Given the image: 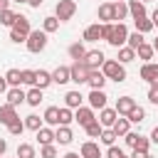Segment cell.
Instances as JSON below:
<instances>
[{
  "mask_svg": "<svg viewBox=\"0 0 158 158\" xmlns=\"http://www.w3.org/2000/svg\"><path fill=\"white\" fill-rule=\"evenodd\" d=\"M25 101H27L30 106H40V101H42V89H40V86H32V89L25 94Z\"/></svg>",
  "mask_w": 158,
  "mask_h": 158,
  "instance_id": "4316f807",
  "label": "cell"
},
{
  "mask_svg": "<svg viewBox=\"0 0 158 158\" xmlns=\"http://www.w3.org/2000/svg\"><path fill=\"white\" fill-rule=\"evenodd\" d=\"M84 54H86V49H84V44L81 42H74V44H69V57L77 62V59H84Z\"/></svg>",
  "mask_w": 158,
  "mask_h": 158,
  "instance_id": "d590c367",
  "label": "cell"
},
{
  "mask_svg": "<svg viewBox=\"0 0 158 158\" xmlns=\"http://www.w3.org/2000/svg\"><path fill=\"white\" fill-rule=\"evenodd\" d=\"M25 44H27V49H30L32 54H37V52H42V49L47 47V32H44V30H32V32L27 35V40H25Z\"/></svg>",
  "mask_w": 158,
  "mask_h": 158,
  "instance_id": "277c9868",
  "label": "cell"
},
{
  "mask_svg": "<svg viewBox=\"0 0 158 158\" xmlns=\"http://www.w3.org/2000/svg\"><path fill=\"white\" fill-rule=\"evenodd\" d=\"M15 118H17L15 106H12V104H2V106H0V123H5V126H7V123H12Z\"/></svg>",
  "mask_w": 158,
  "mask_h": 158,
  "instance_id": "e0dca14e",
  "label": "cell"
},
{
  "mask_svg": "<svg viewBox=\"0 0 158 158\" xmlns=\"http://www.w3.org/2000/svg\"><path fill=\"white\" fill-rule=\"evenodd\" d=\"M126 5H128V15H133V20L146 17V2H141V0H126Z\"/></svg>",
  "mask_w": 158,
  "mask_h": 158,
  "instance_id": "9a60e30c",
  "label": "cell"
},
{
  "mask_svg": "<svg viewBox=\"0 0 158 158\" xmlns=\"http://www.w3.org/2000/svg\"><path fill=\"white\" fill-rule=\"evenodd\" d=\"M42 30H44L47 35H49V32H57V30H59V20H57L54 15L44 17V20H42Z\"/></svg>",
  "mask_w": 158,
  "mask_h": 158,
  "instance_id": "e575fe53",
  "label": "cell"
},
{
  "mask_svg": "<svg viewBox=\"0 0 158 158\" xmlns=\"http://www.w3.org/2000/svg\"><path fill=\"white\" fill-rule=\"evenodd\" d=\"M148 101L151 104H158V86H151L148 89Z\"/></svg>",
  "mask_w": 158,
  "mask_h": 158,
  "instance_id": "c3c4849f",
  "label": "cell"
},
{
  "mask_svg": "<svg viewBox=\"0 0 158 158\" xmlns=\"http://www.w3.org/2000/svg\"><path fill=\"white\" fill-rule=\"evenodd\" d=\"M67 81H72L69 67H57V69L52 72V84H67Z\"/></svg>",
  "mask_w": 158,
  "mask_h": 158,
  "instance_id": "ffe728a7",
  "label": "cell"
},
{
  "mask_svg": "<svg viewBox=\"0 0 158 158\" xmlns=\"http://www.w3.org/2000/svg\"><path fill=\"white\" fill-rule=\"evenodd\" d=\"M84 62H86V67H89V69H99V67L106 62V57H104V52H101V49H91V52H86V54H84Z\"/></svg>",
  "mask_w": 158,
  "mask_h": 158,
  "instance_id": "52a82bcc",
  "label": "cell"
},
{
  "mask_svg": "<svg viewBox=\"0 0 158 158\" xmlns=\"http://www.w3.org/2000/svg\"><path fill=\"white\" fill-rule=\"evenodd\" d=\"M116 138H118V136H116L111 128H104V131H101V136H99V141H101L104 146H114V141H116Z\"/></svg>",
  "mask_w": 158,
  "mask_h": 158,
  "instance_id": "ee69618b",
  "label": "cell"
},
{
  "mask_svg": "<svg viewBox=\"0 0 158 158\" xmlns=\"http://www.w3.org/2000/svg\"><path fill=\"white\" fill-rule=\"evenodd\" d=\"M32 32V27H30V20L25 17V15H17V22L12 25V30H10V40L12 42H25L27 40V35Z\"/></svg>",
  "mask_w": 158,
  "mask_h": 158,
  "instance_id": "7a4b0ae2",
  "label": "cell"
},
{
  "mask_svg": "<svg viewBox=\"0 0 158 158\" xmlns=\"http://www.w3.org/2000/svg\"><path fill=\"white\" fill-rule=\"evenodd\" d=\"M99 20H101V22H111V20H114V2L99 5Z\"/></svg>",
  "mask_w": 158,
  "mask_h": 158,
  "instance_id": "cb8c5ba5",
  "label": "cell"
},
{
  "mask_svg": "<svg viewBox=\"0 0 158 158\" xmlns=\"http://www.w3.org/2000/svg\"><path fill=\"white\" fill-rule=\"evenodd\" d=\"M126 37H128V27L123 25V22H111V32H109V37H106V42L111 44V47H123L126 44Z\"/></svg>",
  "mask_w": 158,
  "mask_h": 158,
  "instance_id": "3957f363",
  "label": "cell"
},
{
  "mask_svg": "<svg viewBox=\"0 0 158 158\" xmlns=\"http://www.w3.org/2000/svg\"><path fill=\"white\" fill-rule=\"evenodd\" d=\"M7 86H10V84H7V79H5V77H0V94H5V91H7Z\"/></svg>",
  "mask_w": 158,
  "mask_h": 158,
  "instance_id": "f907efd6",
  "label": "cell"
},
{
  "mask_svg": "<svg viewBox=\"0 0 158 158\" xmlns=\"http://www.w3.org/2000/svg\"><path fill=\"white\" fill-rule=\"evenodd\" d=\"M101 72H104V77L111 79V81H126V69H123V64H121L118 59H106V62L101 64Z\"/></svg>",
  "mask_w": 158,
  "mask_h": 158,
  "instance_id": "6da1fadb",
  "label": "cell"
},
{
  "mask_svg": "<svg viewBox=\"0 0 158 158\" xmlns=\"http://www.w3.org/2000/svg\"><path fill=\"white\" fill-rule=\"evenodd\" d=\"M64 158H81V156H79V153H67Z\"/></svg>",
  "mask_w": 158,
  "mask_h": 158,
  "instance_id": "6f0895ef",
  "label": "cell"
},
{
  "mask_svg": "<svg viewBox=\"0 0 158 158\" xmlns=\"http://www.w3.org/2000/svg\"><path fill=\"white\" fill-rule=\"evenodd\" d=\"M81 158H104L101 156V148H99V143H94V141H84L81 143V153H79Z\"/></svg>",
  "mask_w": 158,
  "mask_h": 158,
  "instance_id": "7c38bea8",
  "label": "cell"
},
{
  "mask_svg": "<svg viewBox=\"0 0 158 158\" xmlns=\"http://www.w3.org/2000/svg\"><path fill=\"white\" fill-rule=\"evenodd\" d=\"M153 49H156V52H158V37H156V40H153Z\"/></svg>",
  "mask_w": 158,
  "mask_h": 158,
  "instance_id": "680465c9",
  "label": "cell"
},
{
  "mask_svg": "<svg viewBox=\"0 0 158 158\" xmlns=\"http://www.w3.org/2000/svg\"><path fill=\"white\" fill-rule=\"evenodd\" d=\"M84 131H86V136H89V138H99V136H101V131H104V126L99 123V118H94L91 123H86V126H84Z\"/></svg>",
  "mask_w": 158,
  "mask_h": 158,
  "instance_id": "d6a6232c",
  "label": "cell"
},
{
  "mask_svg": "<svg viewBox=\"0 0 158 158\" xmlns=\"http://www.w3.org/2000/svg\"><path fill=\"white\" fill-rule=\"evenodd\" d=\"M27 5H30V7H40V5H42V0H27Z\"/></svg>",
  "mask_w": 158,
  "mask_h": 158,
  "instance_id": "9f6ffc18",
  "label": "cell"
},
{
  "mask_svg": "<svg viewBox=\"0 0 158 158\" xmlns=\"http://www.w3.org/2000/svg\"><path fill=\"white\" fill-rule=\"evenodd\" d=\"M138 44H143V35H141V32H128V37H126V47L136 49Z\"/></svg>",
  "mask_w": 158,
  "mask_h": 158,
  "instance_id": "ab89813d",
  "label": "cell"
},
{
  "mask_svg": "<svg viewBox=\"0 0 158 158\" xmlns=\"http://www.w3.org/2000/svg\"><path fill=\"white\" fill-rule=\"evenodd\" d=\"M17 158H35V146L32 143H20L17 146Z\"/></svg>",
  "mask_w": 158,
  "mask_h": 158,
  "instance_id": "f35d334b",
  "label": "cell"
},
{
  "mask_svg": "<svg viewBox=\"0 0 158 158\" xmlns=\"http://www.w3.org/2000/svg\"><path fill=\"white\" fill-rule=\"evenodd\" d=\"M118 118V114H116V109H99V123L104 126V128H111L114 126V121Z\"/></svg>",
  "mask_w": 158,
  "mask_h": 158,
  "instance_id": "8fae6325",
  "label": "cell"
},
{
  "mask_svg": "<svg viewBox=\"0 0 158 158\" xmlns=\"http://www.w3.org/2000/svg\"><path fill=\"white\" fill-rule=\"evenodd\" d=\"M141 2H148V0H141Z\"/></svg>",
  "mask_w": 158,
  "mask_h": 158,
  "instance_id": "94428289",
  "label": "cell"
},
{
  "mask_svg": "<svg viewBox=\"0 0 158 158\" xmlns=\"http://www.w3.org/2000/svg\"><path fill=\"white\" fill-rule=\"evenodd\" d=\"M5 151H7V141L0 138V156H5Z\"/></svg>",
  "mask_w": 158,
  "mask_h": 158,
  "instance_id": "db71d44e",
  "label": "cell"
},
{
  "mask_svg": "<svg viewBox=\"0 0 158 158\" xmlns=\"http://www.w3.org/2000/svg\"><path fill=\"white\" fill-rule=\"evenodd\" d=\"M96 40H101V25L99 22L96 25H89L84 30V42H96Z\"/></svg>",
  "mask_w": 158,
  "mask_h": 158,
  "instance_id": "7402d4cb",
  "label": "cell"
},
{
  "mask_svg": "<svg viewBox=\"0 0 158 158\" xmlns=\"http://www.w3.org/2000/svg\"><path fill=\"white\" fill-rule=\"evenodd\" d=\"M42 118H44L49 126H59V109H57V106H47Z\"/></svg>",
  "mask_w": 158,
  "mask_h": 158,
  "instance_id": "83f0119b",
  "label": "cell"
},
{
  "mask_svg": "<svg viewBox=\"0 0 158 158\" xmlns=\"http://www.w3.org/2000/svg\"><path fill=\"white\" fill-rule=\"evenodd\" d=\"M12 2H27V0H12Z\"/></svg>",
  "mask_w": 158,
  "mask_h": 158,
  "instance_id": "91938a15",
  "label": "cell"
},
{
  "mask_svg": "<svg viewBox=\"0 0 158 158\" xmlns=\"http://www.w3.org/2000/svg\"><path fill=\"white\" fill-rule=\"evenodd\" d=\"M72 121H74V114H72V109L62 106V109H59V126H69Z\"/></svg>",
  "mask_w": 158,
  "mask_h": 158,
  "instance_id": "b9f144b4",
  "label": "cell"
},
{
  "mask_svg": "<svg viewBox=\"0 0 158 158\" xmlns=\"http://www.w3.org/2000/svg\"><path fill=\"white\" fill-rule=\"evenodd\" d=\"M133 25H136V32H141V35H146V32H151V30H153V22L148 20V15H146V17L133 20Z\"/></svg>",
  "mask_w": 158,
  "mask_h": 158,
  "instance_id": "836d02e7",
  "label": "cell"
},
{
  "mask_svg": "<svg viewBox=\"0 0 158 158\" xmlns=\"http://www.w3.org/2000/svg\"><path fill=\"white\" fill-rule=\"evenodd\" d=\"M106 158H123V151H121V148H116V146H109Z\"/></svg>",
  "mask_w": 158,
  "mask_h": 158,
  "instance_id": "7dc6e473",
  "label": "cell"
},
{
  "mask_svg": "<svg viewBox=\"0 0 158 158\" xmlns=\"http://www.w3.org/2000/svg\"><path fill=\"white\" fill-rule=\"evenodd\" d=\"M128 128H131V123H128V118L123 116V118H116L114 121V126H111V131L116 133V136H126L128 133Z\"/></svg>",
  "mask_w": 158,
  "mask_h": 158,
  "instance_id": "f1b7e54d",
  "label": "cell"
},
{
  "mask_svg": "<svg viewBox=\"0 0 158 158\" xmlns=\"http://www.w3.org/2000/svg\"><path fill=\"white\" fill-rule=\"evenodd\" d=\"M141 79H143V81H148V84H153V81L158 79V64L146 62V64L141 67Z\"/></svg>",
  "mask_w": 158,
  "mask_h": 158,
  "instance_id": "4fadbf2b",
  "label": "cell"
},
{
  "mask_svg": "<svg viewBox=\"0 0 158 158\" xmlns=\"http://www.w3.org/2000/svg\"><path fill=\"white\" fill-rule=\"evenodd\" d=\"M25 128H30V131H40V128H42V118H40L37 114L25 116Z\"/></svg>",
  "mask_w": 158,
  "mask_h": 158,
  "instance_id": "8d00e7d4",
  "label": "cell"
},
{
  "mask_svg": "<svg viewBox=\"0 0 158 158\" xmlns=\"http://www.w3.org/2000/svg\"><path fill=\"white\" fill-rule=\"evenodd\" d=\"M7 131H10L12 136H22V131H25V121H20V116H17L12 123H7Z\"/></svg>",
  "mask_w": 158,
  "mask_h": 158,
  "instance_id": "7bdbcfd3",
  "label": "cell"
},
{
  "mask_svg": "<svg viewBox=\"0 0 158 158\" xmlns=\"http://www.w3.org/2000/svg\"><path fill=\"white\" fill-rule=\"evenodd\" d=\"M126 118H128V123H141V121L146 118V111H143V109L136 104V106H133V109L126 114Z\"/></svg>",
  "mask_w": 158,
  "mask_h": 158,
  "instance_id": "1f68e13d",
  "label": "cell"
},
{
  "mask_svg": "<svg viewBox=\"0 0 158 158\" xmlns=\"http://www.w3.org/2000/svg\"><path fill=\"white\" fill-rule=\"evenodd\" d=\"M72 138H74V133H72V128H69V126H59V128L54 131V141H57L59 146L72 143Z\"/></svg>",
  "mask_w": 158,
  "mask_h": 158,
  "instance_id": "2e32d148",
  "label": "cell"
},
{
  "mask_svg": "<svg viewBox=\"0 0 158 158\" xmlns=\"http://www.w3.org/2000/svg\"><path fill=\"white\" fill-rule=\"evenodd\" d=\"M126 143L131 146V148H138V151H148V146H151V141L146 138V136H141V133H126Z\"/></svg>",
  "mask_w": 158,
  "mask_h": 158,
  "instance_id": "9c48e42d",
  "label": "cell"
},
{
  "mask_svg": "<svg viewBox=\"0 0 158 158\" xmlns=\"http://www.w3.org/2000/svg\"><path fill=\"white\" fill-rule=\"evenodd\" d=\"M40 158H57V148H54V143H47V146H42V151H40Z\"/></svg>",
  "mask_w": 158,
  "mask_h": 158,
  "instance_id": "bcb514c9",
  "label": "cell"
},
{
  "mask_svg": "<svg viewBox=\"0 0 158 158\" xmlns=\"http://www.w3.org/2000/svg\"><path fill=\"white\" fill-rule=\"evenodd\" d=\"M151 22H153V27H158V7L153 10V15H151Z\"/></svg>",
  "mask_w": 158,
  "mask_h": 158,
  "instance_id": "11a10c76",
  "label": "cell"
},
{
  "mask_svg": "<svg viewBox=\"0 0 158 158\" xmlns=\"http://www.w3.org/2000/svg\"><path fill=\"white\" fill-rule=\"evenodd\" d=\"M81 101H84L81 91H67V94H64V106H67V109H79Z\"/></svg>",
  "mask_w": 158,
  "mask_h": 158,
  "instance_id": "d6986e66",
  "label": "cell"
},
{
  "mask_svg": "<svg viewBox=\"0 0 158 158\" xmlns=\"http://www.w3.org/2000/svg\"><path fill=\"white\" fill-rule=\"evenodd\" d=\"M0 158H2V156H0Z\"/></svg>",
  "mask_w": 158,
  "mask_h": 158,
  "instance_id": "be15d7a7",
  "label": "cell"
},
{
  "mask_svg": "<svg viewBox=\"0 0 158 158\" xmlns=\"http://www.w3.org/2000/svg\"><path fill=\"white\" fill-rule=\"evenodd\" d=\"M126 15H128V5H126V0H116V2H114V20L121 22Z\"/></svg>",
  "mask_w": 158,
  "mask_h": 158,
  "instance_id": "4dcf8cb0",
  "label": "cell"
},
{
  "mask_svg": "<svg viewBox=\"0 0 158 158\" xmlns=\"http://www.w3.org/2000/svg\"><path fill=\"white\" fill-rule=\"evenodd\" d=\"M86 101H89L91 109H104V106H106V94H104V89H91L89 96H86Z\"/></svg>",
  "mask_w": 158,
  "mask_h": 158,
  "instance_id": "30bf717a",
  "label": "cell"
},
{
  "mask_svg": "<svg viewBox=\"0 0 158 158\" xmlns=\"http://www.w3.org/2000/svg\"><path fill=\"white\" fill-rule=\"evenodd\" d=\"M116 59H118L121 64H128V62L136 59V49H131V47L123 44V47H118V57H116Z\"/></svg>",
  "mask_w": 158,
  "mask_h": 158,
  "instance_id": "d4e9b609",
  "label": "cell"
},
{
  "mask_svg": "<svg viewBox=\"0 0 158 158\" xmlns=\"http://www.w3.org/2000/svg\"><path fill=\"white\" fill-rule=\"evenodd\" d=\"M131 158H151V153H148V151H138V148H133Z\"/></svg>",
  "mask_w": 158,
  "mask_h": 158,
  "instance_id": "681fc988",
  "label": "cell"
},
{
  "mask_svg": "<svg viewBox=\"0 0 158 158\" xmlns=\"http://www.w3.org/2000/svg\"><path fill=\"white\" fill-rule=\"evenodd\" d=\"M35 69H22L20 72V84H27V86H35Z\"/></svg>",
  "mask_w": 158,
  "mask_h": 158,
  "instance_id": "60d3db41",
  "label": "cell"
},
{
  "mask_svg": "<svg viewBox=\"0 0 158 158\" xmlns=\"http://www.w3.org/2000/svg\"><path fill=\"white\" fill-rule=\"evenodd\" d=\"M148 141H151V143H156V146H158V126H156V128H153V131H151V138H148Z\"/></svg>",
  "mask_w": 158,
  "mask_h": 158,
  "instance_id": "816d5d0a",
  "label": "cell"
},
{
  "mask_svg": "<svg viewBox=\"0 0 158 158\" xmlns=\"http://www.w3.org/2000/svg\"><path fill=\"white\" fill-rule=\"evenodd\" d=\"M5 79H7L10 86H20V69H7Z\"/></svg>",
  "mask_w": 158,
  "mask_h": 158,
  "instance_id": "f6af8a7d",
  "label": "cell"
},
{
  "mask_svg": "<svg viewBox=\"0 0 158 158\" xmlns=\"http://www.w3.org/2000/svg\"><path fill=\"white\" fill-rule=\"evenodd\" d=\"M10 2H12V0H0V12H2V10H10Z\"/></svg>",
  "mask_w": 158,
  "mask_h": 158,
  "instance_id": "f5cc1de1",
  "label": "cell"
},
{
  "mask_svg": "<svg viewBox=\"0 0 158 158\" xmlns=\"http://www.w3.org/2000/svg\"><path fill=\"white\" fill-rule=\"evenodd\" d=\"M153 52H156V49H153V44H146V42L136 47V57H138V59H143V62H151V59H153Z\"/></svg>",
  "mask_w": 158,
  "mask_h": 158,
  "instance_id": "603a6c76",
  "label": "cell"
},
{
  "mask_svg": "<svg viewBox=\"0 0 158 158\" xmlns=\"http://www.w3.org/2000/svg\"><path fill=\"white\" fill-rule=\"evenodd\" d=\"M37 133V141H40V146H47V143H54V131L52 128H40V131H35Z\"/></svg>",
  "mask_w": 158,
  "mask_h": 158,
  "instance_id": "f546056e",
  "label": "cell"
},
{
  "mask_svg": "<svg viewBox=\"0 0 158 158\" xmlns=\"http://www.w3.org/2000/svg\"><path fill=\"white\" fill-rule=\"evenodd\" d=\"M74 12H77V2H74V0H57L54 17H57L59 22H67V20H72V17H74Z\"/></svg>",
  "mask_w": 158,
  "mask_h": 158,
  "instance_id": "5b68a950",
  "label": "cell"
},
{
  "mask_svg": "<svg viewBox=\"0 0 158 158\" xmlns=\"http://www.w3.org/2000/svg\"><path fill=\"white\" fill-rule=\"evenodd\" d=\"M17 15H20V12H12V10H2V12H0V22H2V25H7V27H12V25L17 22Z\"/></svg>",
  "mask_w": 158,
  "mask_h": 158,
  "instance_id": "74e56055",
  "label": "cell"
},
{
  "mask_svg": "<svg viewBox=\"0 0 158 158\" xmlns=\"http://www.w3.org/2000/svg\"><path fill=\"white\" fill-rule=\"evenodd\" d=\"M52 84V74L49 72H44V69H40L37 74H35V86H40V89H47Z\"/></svg>",
  "mask_w": 158,
  "mask_h": 158,
  "instance_id": "484cf974",
  "label": "cell"
},
{
  "mask_svg": "<svg viewBox=\"0 0 158 158\" xmlns=\"http://www.w3.org/2000/svg\"><path fill=\"white\" fill-rule=\"evenodd\" d=\"M96 116H94V109L91 106H79L77 111H74V121L79 123V126H86V123H91Z\"/></svg>",
  "mask_w": 158,
  "mask_h": 158,
  "instance_id": "ba28073f",
  "label": "cell"
},
{
  "mask_svg": "<svg viewBox=\"0 0 158 158\" xmlns=\"http://www.w3.org/2000/svg\"><path fill=\"white\" fill-rule=\"evenodd\" d=\"M86 84H89L91 89H104V84H106V77H104V72H96V69H91V72H89V79H86Z\"/></svg>",
  "mask_w": 158,
  "mask_h": 158,
  "instance_id": "ac0fdd59",
  "label": "cell"
},
{
  "mask_svg": "<svg viewBox=\"0 0 158 158\" xmlns=\"http://www.w3.org/2000/svg\"><path fill=\"white\" fill-rule=\"evenodd\" d=\"M133 106H136V99H133V96H118V101H116V114H118V116H126Z\"/></svg>",
  "mask_w": 158,
  "mask_h": 158,
  "instance_id": "5bb4252c",
  "label": "cell"
},
{
  "mask_svg": "<svg viewBox=\"0 0 158 158\" xmlns=\"http://www.w3.org/2000/svg\"><path fill=\"white\" fill-rule=\"evenodd\" d=\"M123 158H126V156H123Z\"/></svg>",
  "mask_w": 158,
  "mask_h": 158,
  "instance_id": "6125c7cd",
  "label": "cell"
},
{
  "mask_svg": "<svg viewBox=\"0 0 158 158\" xmlns=\"http://www.w3.org/2000/svg\"><path fill=\"white\" fill-rule=\"evenodd\" d=\"M89 67H86V62L84 59H77L72 67H69V77H72V81L74 84H86V79H89Z\"/></svg>",
  "mask_w": 158,
  "mask_h": 158,
  "instance_id": "8992f818",
  "label": "cell"
},
{
  "mask_svg": "<svg viewBox=\"0 0 158 158\" xmlns=\"http://www.w3.org/2000/svg\"><path fill=\"white\" fill-rule=\"evenodd\" d=\"M5 96H7V104H12V106H17V104H22V101H25V91H22L20 86L7 89V91H5Z\"/></svg>",
  "mask_w": 158,
  "mask_h": 158,
  "instance_id": "44dd1931",
  "label": "cell"
}]
</instances>
